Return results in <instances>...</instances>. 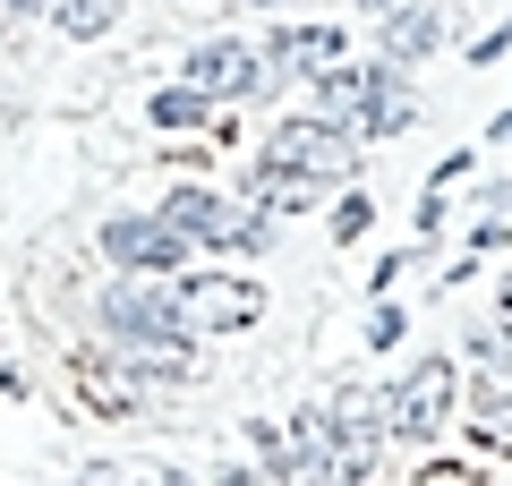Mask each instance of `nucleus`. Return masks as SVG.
Instances as JSON below:
<instances>
[{
	"label": "nucleus",
	"instance_id": "obj_1",
	"mask_svg": "<svg viewBox=\"0 0 512 486\" xmlns=\"http://www.w3.org/2000/svg\"><path fill=\"white\" fill-rule=\"evenodd\" d=\"M94 324H103V342H120V350H180L188 359V350L205 342L171 273H120V282L94 299Z\"/></svg>",
	"mask_w": 512,
	"mask_h": 486
},
{
	"label": "nucleus",
	"instance_id": "obj_2",
	"mask_svg": "<svg viewBox=\"0 0 512 486\" xmlns=\"http://www.w3.org/2000/svg\"><path fill=\"white\" fill-rule=\"evenodd\" d=\"M316 111L325 120H342L350 137H402L410 120H419V94H410V69H393V60H333L325 77H316Z\"/></svg>",
	"mask_w": 512,
	"mask_h": 486
},
{
	"label": "nucleus",
	"instance_id": "obj_3",
	"mask_svg": "<svg viewBox=\"0 0 512 486\" xmlns=\"http://www.w3.org/2000/svg\"><path fill=\"white\" fill-rule=\"evenodd\" d=\"M180 376V350H120V342H94L69 359V401L86 418H137L154 384Z\"/></svg>",
	"mask_w": 512,
	"mask_h": 486
},
{
	"label": "nucleus",
	"instance_id": "obj_4",
	"mask_svg": "<svg viewBox=\"0 0 512 486\" xmlns=\"http://www.w3.org/2000/svg\"><path fill=\"white\" fill-rule=\"evenodd\" d=\"M163 214L188 231V248H205V256H256L265 248V205L256 197H222V188H171L163 197Z\"/></svg>",
	"mask_w": 512,
	"mask_h": 486
},
{
	"label": "nucleus",
	"instance_id": "obj_5",
	"mask_svg": "<svg viewBox=\"0 0 512 486\" xmlns=\"http://www.w3.org/2000/svg\"><path fill=\"white\" fill-rule=\"evenodd\" d=\"M453 410H461V367L444 359V350H427V359H410V376L384 393V435H393V444H427Z\"/></svg>",
	"mask_w": 512,
	"mask_h": 486
},
{
	"label": "nucleus",
	"instance_id": "obj_6",
	"mask_svg": "<svg viewBox=\"0 0 512 486\" xmlns=\"http://www.w3.org/2000/svg\"><path fill=\"white\" fill-rule=\"evenodd\" d=\"M265 162H282V171H308V180L342 188L350 162H359V137H350L342 120H325V111H308V120H274V137L256 145Z\"/></svg>",
	"mask_w": 512,
	"mask_h": 486
},
{
	"label": "nucleus",
	"instance_id": "obj_7",
	"mask_svg": "<svg viewBox=\"0 0 512 486\" xmlns=\"http://www.w3.org/2000/svg\"><path fill=\"white\" fill-rule=\"evenodd\" d=\"M103 256L120 273H188V256H197V248H188V231L154 205V214H111L103 222Z\"/></svg>",
	"mask_w": 512,
	"mask_h": 486
},
{
	"label": "nucleus",
	"instance_id": "obj_8",
	"mask_svg": "<svg viewBox=\"0 0 512 486\" xmlns=\"http://www.w3.org/2000/svg\"><path fill=\"white\" fill-rule=\"evenodd\" d=\"M188 299V316H197V333L214 342V333H248L265 307H274V290L256 282V273H171Z\"/></svg>",
	"mask_w": 512,
	"mask_h": 486
},
{
	"label": "nucleus",
	"instance_id": "obj_9",
	"mask_svg": "<svg viewBox=\"0 0 512 486\" xmlns=\"http://www.w3.org/2000/svg\"><path fill=\"white\" fill-rule=\"evenodd\" d=\"M180 77L197 94H214V103H248V94H265V43L214 35V43H197V52L180 60Z\"/></svg>",
	"mask_w": 512,
	"mask_h": 486
},
{
	"label": "nucleus",
	"instance_id": "obj_10",
	"mask_svg": "<svg viewBox=\"0 0 512 486\" xmlns=\"http://www.w3.org/2000/svg\"><path fill=\"white\" fill-rule=\"evenodd\" d=\"M333 60H342V26H316V18H291L274 26V43H265V86H291V77H325Z\"/></svg>",
	"mask_w": 512,
	"mask_h": 486
},
{
	"label": "nucleus",
	"instance_id": "obj_11",
	"mask_svg": "<svg viewBox=\"0 0 512 486\" xmlns=\"http://www.w3.org/2000/svg\"><path fill=\"white\" fill-rule=\"evenodd\" d=\"M376 52L393 69H427L444 52V0H402V9H384L376 18Z\"/></svg>",
	"mask_w": 512,
	"mask_h": 486
},
{
	"label": "nucleus",
	"instance_id": "obj_12",
	"mask_svg": "<svg viewBox=\"0 0 512 486\" xmlns=\"http://www.w3.org/2000/svg\"><path fill=\"white\" fill-rule=\"evenodd\" d=\"M248 197L265 205V214H308V205H325L333 188H325V180H308V171H282V162L256 154V162H248Z\"/></svg>",
	"mask_w": 512,
	"mask_h": 486
},
{
	"label": "nucleus",
	"instance_id": "obj_13",
	"mask_svg": "<svg viewBox=\"0 0 512 486\" xmlns=\"http://www.w3.org/2000/svg\"><path fill=\"white\" fill-rule=\"evenodd\" d=\"M461 418H470L478 452H512V393L504 384H478V401H461Z\"/></svg>",
	"mask_w": 512,
	"mask_h": 486
},
{
	"label": "nucleus",
	"instance_id": "obj_14",
	"mask_svg": "<svg viewBox=\"0 0 512 486\" xmlns=\"http://www.w3.org/2000/svg\"><path fill=\"white\" fill-rule=\"evenodd\" d=\"M146 120H154V128H205V120H214V94H197V86L180 77V86L146 94Z\"/></svg>",
	"mask_w": 512,
	"mask_h": 486
},
{
	"label": "nucleus",
	"instance_id": "obj_15",
	"mask_svg": "<svg viewBox=\"0 0 512 486\" xmlns=\"http://www.w3.org/2000/svg\"><path fill=\"white\" fill-rule=\"evenodd\" d=\"M120 9H128V0H52V26H60L69 43H94V35L120 26Z\"/></svg>",
	"mask_w": 512,
	"mask_h": 486
},
{
	"label": "nucleus",
	"instance_id": "obj_16",
	"mask_svg": "<svg viewBox=\"0 0 512 486\" xmlns=\"http://www.w3.org/2000/svg\"><path fill=\"white\" fill-rule=\"evenodd\" d=\"M461 350H470L478 376L512 384V324H504V316H495V324H470V333H461Z\"/></svg>",
	"mask_w": 512,
	"mask_h": 486
},
{
	"label": "nucleus",
	"instance_id": "obj_17",
	"mask_svg": "<svg viewBox=\"0 0 512 486\" xmlns=\"http://www.w3.org/2000/svg\"><path fill=\"white\" fill-rule=\"evenodd\" d=\"M367 231H376V197H367V188H342V205H333V239L350 248V239H367Z\"/></svg>",
	"mask_w": 512,
	"mask_h": 486
},
{
	"label": "nucleus",
	"instance_id": "obj_18",
	"mask_svg": "<svg viewBox=\"0 0 512 486\" xmlns=\"http://www.w3.org/2000/svg\"><path fill=\"white\" fill-rule=\"evenodd\" d=\"M402 333H410L402 299H376V316H367V342H376V350H393V342H402Z\"/></svg>",
	"mask_w": 512,
	"mask_h": 486
},
{
	"label": "nucleus",
	"instance_id": "obj_19",
	"mask_svg": "<svg viewBox=\"0 0 512 486\" xmlns=\"http://www.w3.org/2000/svg\"><path fill=\"white\" fill-rule=\"evenodd\" d=\"M504 52H512V26H495V35H478V43H470V69H495Z\"/></svg>",
	"mask_w": 512,
	"mask_h": 486
},
{
	"label": "nucleus",
	"instance_id": "obj_20",
	"mask_svg": "<svg viewBox=\"0 0 512 486\" xmlns=\"http://www.w3.org/2000/svg\"><path fill=\"white\" fill-rule=\"evenodd\" d=\"M470 162H478V145H461V154H444V162H436V188H453L461 171H470Z\"/></svg>",
	"mask_w": 512,
	"mask_h": 486
},
{
	"label": "nucleus",
	"instance_id": "obj_21",
	"mask_svg": "<svg viewBox=\"0 0 512 486\" xmlns=\"http://www.w3.org/2000/svg\"><path fill=\"white\" fill-rule=\"evenodd\" d=\"M478 145H512V111H495V120H487V137H478Z\"/></svg>",
	"mask_w": 512,
	"mask_h": 486
},
{
	"label": "nucleus",
	"instance_id": "obj_22",
	"mask_svg": "<svg viewBox=\"0 0 512 486\" xmlns=\"http://www.w3.org/2000/svg\"><path fill=\"white\" fill-rule=\"evenodd\" d=\"M214 486H274V478H256V469H222Z\"/></svg>",
	"mask_w": 512,
	"mask_h": 486
},
{
	"label": "nucleus",
	"instance_id": "obj_23",
	"mask_svg": "<svg viewBox=\"0 0 512 486\" xmlns=\"http://www.w3.org/2000/svg\"><path fill=\"white\" fill-rule=\"evenodd\" d=\"M0 9H18V18H52V0H0Z\"/></svg>",
	"mask_w": 512,
	"mask_h": 486
},
{
	"label": "nucleus",
	"instance_id": "obj_24",
	"mask_svg": "<svg viewBox=\"0 0 512 486\" xmlns=\"http://www.w3.org/2000/svg\"><path fill=\"white\" fill-rule=\"evenodd\" d=\"M146 486H197V478H188V469H154Z\"/></svg>",
	"mask_w": 512,
	"mask_h": 486
},
{
	"label": "nucleus",
	"instance_id": "obj_25",
	"mask_svg": "<svg viewBox=\"0 0 512 486\" xmlns=\"http://www.w3.org/2000/svg\"><path fill=\"white\" fill-rule=\"evenodd\" d=\"M359 9H367V18H384V9H402V0H359Z\"/></svg>",
	"mask_w": 512,
	"mask_h": 486
},
{
	"label": "nucleus",
	"instance_id": "obj_26",
	"mask_svg": "<svg viewBox=\"0 0 512 486\" xmlns=\"http://www.w3.org/2000/svg\"><path fill=\"white\" fill-rule=\"evenodd\" d=\"M504 324H512V273H504Z\"/></svg>",
	"mask_w": 512,
	"mask_h": 486
},
{
	"label": "nucleus",
	"instance_id": "obj_27",
	"mask_svg": "<svg viewBox=\"0 0 512 486\" xmlns=\"http://www.w3.org/2000/svg\"><path fill=\"white\" fill-rule=\"evenodd\" d=\"M256 9H274V0H256Z\"/></svg>",
	"mask_w": 512,
	"mask_h": 486
},
{
	"label": "nucleus",
	"instance_id": "obj_28",
	"mask_svg": "<svg viewBox=\"0 0 512 486\" xmlns=\"http://www.w3.org/2000/svg\"><path fill=\"white\" fill-rule=\"evenodd\" d=\"M188 9H197V0H188Z\"/></svg>",
	"mask_w": 512,
	"mask_h": 486
}]
</instances>
